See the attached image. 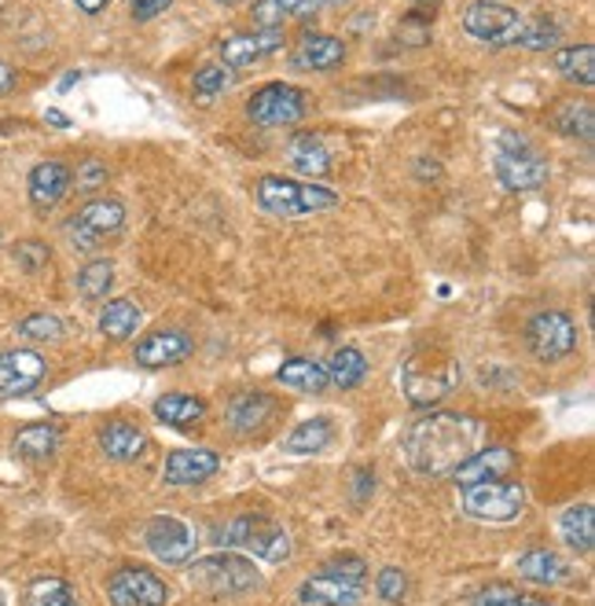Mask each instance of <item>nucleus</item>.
<instances>
[{"mask_svg": "<svg viewBox=\"0 0 595 606\" xmlns=\"http://www.w3.org/2000/svg\"><path fill=\"white\" fill-rule=\"evenodd\" d=\"M481 438H486V427L478 419L456 416V412H433L405 430L401 452L416 474L441 478V474L456 471L471 452H478Z\"/></svg>", "mask_w": 595, "mask_h": 606, "instance_id": "f257e3e1", "label": "nucleus"}, {"mask_svg": "<svg viewBox=\"0 0 595 606\" xmlns=\"http://www.w3.org/2000/svg\"><path fill=\"white\" fill-rule=\"evenodd\" d=\"M191 353V335L180 328H163L155 335H147L136 346V364L144 368H174V364L188 360Z\"/></svg>", "mask_w": 595, "mask_h": 606, "instance_id": "6ab92c4d", "label": "nucleus"}, {"mask_svg": "<svg viewBox=\"0 0 595 606\" xmlns=\"http://www.w3.org/2000/svg\"><path fill=\"white\" fill-rule=\"evenodd\" d=\"M419 4H427V0H419ZM430 4H438V0H430Z\"/></svg>", "mask_w": 595, "mask_h": 606, "instance_id": "6e6d98bb", "label": "nucleus"}, {"mask_svg": "<svg viewBox=\"0 0 595 606\" xmlns=\"http://www.w3.org/2000/svg\"><path fill=\"white\" fill-rule=\"evenodd\" d=\"M70 180H78V191H96L107 185V166L99 158H85L78 174H70Z\"/></svg>", "mask_w": 595, "mask_h": 606, "instance_id": "c03bdc74", "label": "nucleus"}, {"mask_svg": "<svg viewBox=\"0 0 595 606\" xmlns=\"http://www.w3.org/2000/svg\"><path fill=\"white\" fill-rule=\"evenodd\" d=\"M110 283H115V265H110V261H88V265L78 272L74 287H78V295L82 298L99 301V298H107Z\"/></svg>", "mask_w": 595, "mask_h": 606, "instance_id": "e433bc0d", "label": "nucleus"}, {"mask_svg": "<svg viewBox=\"0 0 595 606\" xmlns=\"http://www.w3.org/2000/svg\"><path fill=\"white\" fill-rule=\"evenodd\" d=\"M221 467V456L214 449H177L169 452L166 467H163V482L166 485H199L206 478H214Z\"/></svg>", "mask_w": 595, "mask_h": 606, "instance_id": "a211bd4d", "label": "nucleus"}, {"mask_svg": "<svg viewBox=\"0 0 595 606\" xmlns=\"http://www.w3.org/2000/svg\"><path fill=\"white\" fill-rule=\"evenodd\" d=\"M144 544L151 548L158 562L166 566H180L191 559L195 551V530L185 519H174V514H158L144 525Z\"/></svg>", "mask_w": 595, "mask_h": 606, "instance_id": "f8f14e48", "label": "nucleus"}, {"mask_svg": "<svg viewBox=\"0 0 595 606\" xmlns=\"http://www.w3.org/2000/svg\"><path fill=\"white\" fill-rule=\"evenodd\" d=\"M284 26L276 29H247V34H231L221 40V63L228 70H239V67H250V63H261V59L276 56L279 48H284Z\"/></svg>", "mask_w": 595, "mask_h": 606, "instance_id": "2eb2a0df", "label": "nucleus"}, {"mask_svg": "<svg viewBox=\"0 0 595 606\" xmlns=\"http://www.w3.org/2000/svg\"><path fill=\"white\" fill-rule=\"evenodd\" d=\"M276 379L284 382L290 390H301V393H324L331 382H328V368L320 360H309V357H290L284 360V368L276 371Z\"/></svg>", "mask_w": 595, "mask_h": 606, "instance_id": "c85d7f7f", "label": "nucleus"}, {"mask_svg": "<svg viewBox=\"0 0 595 606\" xmlns=\"http://www.w3.org/2000/svg\"><path fill=\"white\" fill-rule=\"evenodd\" d=\"M214 4H225V8H231V4H239V0H214Z\"/></svg>", "mask_w": 595, "mask_h": 606, "instance_id": "864d4df0", "label": "nucleus"}, {"mask_svg": "<svg viewBox=\"0 0 595 606\" xmlns=\"http://www.w3.org/2000/svg\"><path fill=\"white\" fill-rule=\"evenodd\" d=\"M559 533H562V540H567L573 551L588 555L595 548V511L588 508V503H578V508L562 511Z\"/></svg>", "mask_w": 595, "mask_h": 606, "instance_id": "473e14b6", "label": "nucleus"}, {"mask_svg": "<svg viewBox=\"0 0 595 606\" xmlns=\"http://www.w3.org/2000/svg\"><path fill=\"white\" fill-rule=\"evenodd\" d=\"M140 306L133 298H115V301H107L104 312H99V331L110 338V342H126L133 331L140 328Z\"/></svg>", "mask_w": 595, "mask_h": 606, "instance_id": "7c9ffc66", "label": "nucleus"}, {"mask_svg": "<svg viewBox=\"0 0 595 606\" xmlns=\"http://www.w3.org/2000/svg\"><path fill=\"white\" fill-rule=\"evenodd\" d=\"M309 96L301 93L298 85H287V81H269L261 85L247 104V118L261 129H287L298 126L306 118Z\"/></svg>", "mask_w": 595, "mask_h": 606, "instance_id": "1a4fd4ad", "label": "nucleus"}, {"mask_svg": "<svg viewBox=\"0 0 595 606\" xmlns=\"http://www.w3.org/2000/svg\"><path fill=\"white\" fill-rule=\"evenodd\" d=\"M45 121H48V126H59V129H70V118L63 115V110H48V115H45Z\"/></svg>", "mask_w": 595, "mask_h": 606, "instance_id": "8fccbe9b", "label": "nucleus"}, {"mask_svg": "<svg viewBox=\"0 0 595 606\" xmlns=\"http://www.w3.org/2000/svg\"><path fill=\"white\" fill-rule=\"evenodd\" d=\"M0 606H8V599H4V595H0Z\"/></svg>", "mask_w": 595, "mask_h": 606, "instance_id": "5fc2aeb1", "label": "nucleus"}, {"mask_svg": "<svg viewBox=\"0 0 595 606\" xmlns=\"http://www.w3.org/2000/svg\"><path fill=\"white\" fill-rule=\"evenodd\" d=\"M287 166L295 169L298 177L320 180L331 174V151L320 136L298 133V136H290V144H287Z\"/></svg>", "mask_w": 595, "mask_h": 606, "instance_id": "412c9836", "label": "nucleus"}, {"mask_svg": "<svg viewBox=\"0 0 595 606\" xmlns=\"http://www.w3.org/2000/svg\"><path fill=\"white\" fill-rule=\"evenodd\" d=\"M492 174L508 191H537L548 185L551 169L548 158L526 136L500 129L497 140H492Z\"/></svg>", "mask_w": 595, "mask_h": 606, "instance_id": "7ed1b4c3", "label": "nucleus"}, {"mask_svg": "<svg viewBox=\"0 0 595 606\" xmlns=\"http://www.w3.org/2000/svg\"><path fill=\"white\" fill-rule=\"evenodd\" d=\"M349 0H320V8H346Z\"/></svg>", "mask_w": 595, "mask_h": 606, "instance_id": "3c124183", "label": "nucleus"}, {"mask_svg": "<svg viewBox=\"0 0 595 606\" xmlns=\"http://www.w3.org/2000/svg\"><path fill=\"white\" fill-rule=\"evenodd\" d=\"M522 23H526V15L514 4H503V0H471L467 12H463V29H467L474 40L492 45V48L514 45Z\"/></svg>", "mask_w": 595, "mask_h": 606, "instance_id": "6e6552de", "label": "nucleus"}, {"mask_svg": "<svg viewBox=\"0 0 595 606\" xmlns=\"http://www.w3.org/2000/svg\"><path fill=\"white\" fill-rule=\"evenodd\" d=\"M276 412V401L269 397V393L261 390H247V393H236V397L228 401V427L236 433H254L269 423V416Z\"/></svg>", "mask_w": 595, "mask_h": 606, "instance_id": "4be33fe9", "label": "nucleus"}, {"mask_svg": "<svg viewBox=\"0 0 595 606\" xmlns=\"http://www.w3.org/2000/svg\"><path fill=\"white\" fill-rule=\"evenodd\" d=\"M99 449H104L107 460H118V463H129V460H140L147 449V438L144 430L133 427L129 419H110L99 427Z\"/></svg>", "mask_w": 595, "mask_h": 606, "instance_id": "5701e85b", "label": "nucleus"}, {"mask_svg": "<svg viewBox=\"0 0 595 606\" xmlns=\"http://www.w3.org/2000/svg\"><path fill=\"white\" fill-rule=\"evenodd\" d=\"M74 4L82 8L85 15H99V12L107 8V0H74Z\"/></svg>", "mask_w": 595, "mask_h": 606, "instance_id": "09e8293b", "label": "nucleus"}, {"mask_svg": "<svg viewBox=\"0 0 595 606\" xmlns=\"http://www.w3.org/2000/svg\"><path fill=\"white\" fill-rule=\"evenodd\" d=\"M342 59H346V45H342V40H338L335 34H320V29H306V34L298 37L290 63H295L298 70H317V74H328V70L342 67Z\"/></svg>", "mask_w": 595, "mask_h": 606, "instance_id": "dca6fc26", "label": "nucleus"}, {"mask_svg": "<svg viewBox=\"0 0 595 606\" xmlns=\"http://www.w3.org/2000/svg\"><path fill=\"white\" fill-rule=\"evenodd\" d=\"M555 70H559L567 81H578V85L592 88L595 85V45H570L555 52Z\"/></svg>", "mask_w": 595, "mask_h": 606, "instance_id": "2f4dec72", "label": "nucleus"}, {"mask_svg": "<svg viewBox=\"0 0 595 606\" xmlns=\"http://www.w3.org/2000/svg\"><path fill=\"white\" fill-rule=\"evenodd\" d=\"M331 438H335L331 419H324V416L306 419L284 438V452H290V456H312V452H324L331 444Z\"/></svg>", "mask_w": 595, "mask_h": 606, "instance_id": "cd10ccee", "label": "nucleus"}, {"mask_svg": "<svg viewBox=\"0 0 595 606\" xmlns=\"http://www.w3.org/2000/svg\"><path fill=\"white\" fill-rule=\"evenodd\" d=\"M231 81H236V70H228L225 63H210L195 74V99L199 104H214L231 88Z\"/></svg>", "mask_w": 595, "mask_h": 606, "instance_id": "c9c22d12", "label": "nucleus"}, {"mask_svg": "<svg viewBox=\"0 0 595 606\" xmlns=\"http://www.w3.org/2000/svg\"><path fill=\"white\" fill-rule=\"evenodd\" d=\"M376 589H379V595H382V599H386V603H401V599H405L408 581H405V573H401L397 566H386V570L379 573Z\"/></svg>", "mask_w": 595, "mask_h": 606, "instance_id": "a18cd8bd", "label": "nucleus"}, {"mask_svg": "<svg viewBox=\"0 0 595 606\" xmlns=\"http://www.w3.org/2000/svg\"><path fill=\"white\" fill-rule=\"evenodd\" d=\"M324 573H328V578H338V581L365 584V578H368V562L357 559V555H338V559L324 562Z\"/></svg>", "mask_w": 595, "mask_h": 606, "instance_id": "79ce46f5", "label": "nucleus"}, {"mask_svg": "<svg viewBox=\"0 0 595 606\" xmlns=\"http://www.w3.org/2000/svg\"><path fill=\"white\" fill-rule=\"evenodd\" d=\"M328 368V382L331 387H338V390H353V387H360L368 376V357L360 349H353V346H342L331 353V360L324 364Z\"/></svg>", "mask_w": 595, "mask_h": 606, "instance_id": "c756f323", "label": "nucleus"}, {"mask_svg": "<svg viewBox=\"0 0 595 606\" xmlns=\"http://www.w3.org/2000/svg\"><path fill=\"white\" fill-rule=\"evenodd\" d=\"M26 606H78V595L67 581L59 578H41L29 584L26 592Z\"/></svg>", "mask_w": 595, "mask_h": 606, "instance_id": "4c0bfd02", "label": "nucleus"}, {"mask_svg": "<svg viewBox=\"0 0 595 606\" xmlns=\"http://www.w3.org/2000/svg\"><path fill=\"white\" fill-rule=\"evenodd\" d=\"M474 606H555V603L540 599V595L519 592V589H511V584H489L486 592H478Z\"/></svg>", "mask_w": 595, "mask_h": 606, "instance_id": "ea45409f", "label": "nucleus"}, {"mask_svg": "<svg viewBox=\"0 0 595 606\" xmlns=\"http://www.w3.org/2000/svg\"><path fill=\"white\" fill-rule=\"evenodd\" d=\"M519 578L529 581V584H544V589H551V584H562L570 581V562L559 559L555 551H544V548H533L526 555H519Z\"/></svg>", "mask_w": 595, "mask_h": 606, "instance_id": "a878e982", "label": "nucleus"}, {"mask_svg": "<svg viewBox=\"0 0 595 606\" xmlns=\"http://www.w3.org/2000/svg\"><path fill=\"white\" fill-rule=\"evenodd\" d=\"M320 0H258L254 4V29H276L284 19H312L320 15Z\"/></svg>", "mask_w": 595, "mask_h": 606, "instance_id": "bb28decb", "label": "nucleus"}, {"mask_svg": "<svg viewBox=\"0 0 595 606\" xmlns=\"http://www.w3.org/2000/svg\"><path fill=\"white\" fill-rule=\"evenodd\" d=\"M74 81H78V70H74V74H67L63 81H59V88H63V93H67V88L74 85Z\"/></svg>", "mask_w": 595, "mask_h": 606, "instance_id": "603ef678", "label": "nucleus"}, {"mask_svg": "<svg viewBox=\"0 0 595 606\" xmlns=\"http://www.w3.org/2000/svg\"><path fill=\"white\" fill-rule=\"evenodd\" d=\"M555 129L567 136H592L595 129V110L588 99H567L559 110H555Z\"/></svg>", "mask_w": 595, "mask_h": 606, "instance_id": "f704fd0d", "label": "nucleus"}, {"mask_svg": "<svg viewBox=\"0 0 595 606\" xmlns=\"http://www.w3.org/2000/svg\"><path fill=\"white\" fill-rule=\"evenodd\" d=\"M298 599L317 603V606H360L365 589L353 581H338V578H328V573H317V578H309L298 589Z\"/></svg>", "mask_w": 595, "mask_h": 606, "instance_id": "b1692460", "label": "nucleus"}, {"mask_svg": "<svg viewBox=\"0 0 595 606\" xmlns=\"http://www.w3.org/2000/svg\"><path fill=\"white\" fill-rule=\"evenodd\" d=\"M122 225H126V202L122 199H93L70 217L67 239L74 242V250L88 254V250L99 247V239L115 236Z\"/></svg>", "mask_w": 595, "mask_h": 606, "instance_id": "9b49d317", "label": "nucleus"}, {"mask_svg": "<svg viewBox=\"0 0 595 606\" xmlns=\"http://www.w3.org/2000/svg\"><path fill=\"white\" fill-rule=\"evenodd\" d=\"M59 449V427L52 423H29L15 433V456L23 460H48Z\"/></svg>", "mask_w": 595, "mask_h": 606, "instance_id": "72a5a7b5", "label": "nucleus"}, {"mask_svg": "<svg viewBox=\"0 0 595 606\" xmlns=\"http://www.w3.org/2000/svg\"><path fill=\"white\" fill-rule=\"evenodd\" d=\"M522 508H526V489H522V482L497 478V482H478L463 489V511L478 522H492V525L514 522L522 514Z\"/></svg>", "mask_w": 595, "mask_h": 606, "instance_id": "0eeeda50", "label": "nucleus"}, {"mask_svg": "<svg viewBox=\"0 0 595 606\" xmlns=\"http://www.w3.org/2000/svg\"><path fill=\"white\" fill-rule=\"evenodd\" d=\"M254 202L272 217H309L320 210H335L338 195L324 185H312V180L269 174L254 185Z\"/></svg>", "mask_w": 595, "mask_h": 606, "instance_id": "f03ea898", "label": "nucleus"}, {"mask_svg": "<svg viewBox=\"0 0 595 606\" xmlns=\"http://www.w3.org/2000/svg\"><path fill=\"white\" fill-rule=\"evenodd\" d=\"M169 4H174V0H129L136 23H151V19H158L163 12H169Z\"/></svg>", "mask_w": 595, "mask_h": 606, "instance_id": "49530a36", "label": "nucleus"}, {"mask_svg": "<svg viewBox=\"0 0 595 606\" xmlns=\"http://www.w3.org/2000/svg\"><path fill=\"white\" fill-rule=\"evenodd\" d=\"M26 188H29V202H34L37 210H52L56 202L74 188V180H70V169L63 162H37V166L29 169Z\"/></svg>", "mask_w": 595, "mask_h": 606, "instance_id": "aec40b11", "label": "nucleus"}, {"mask_svg": "<svg viewBox=\"0 0 595 606\" xmlns=\"http://www.w3.org/2000/svg\"><path fill=\"white\" fill-rule=\"evenodd\" d=\"M15 70L12 67H8V63H0V96H8V93H12V88H15Z\"/></svg>", "mask_w": 595, "mask_h": 606, "instance_id": "de8ad7c7", "label": "nucleus"}, {"mask_svg": "<svg viewBox=\"0 0 595 606\" xmlns=\"http://www.w3.org/2000/svg\"><path fill=\"white\" fill-rule=\"evenodd\" d=\"M15 261H19V269H26V272H41L48 261H52V254H48V247L45 242H37V239H23L15 247Z\"/></svg>", "mask_w": 595, "mask_h": 606, "instance_id": "37998d69", "label": "nucleus"}, {"mask_svg": "<svg viewBox=\"0 0 595 606\" xmlns=\"http://www.w3.org/2000/svg\"><path fill=\"white\" fill-rule=\"evenodd\" d=\"M559 37H562V29L555 23H548V19H526L514 45L529 48V52H548V48L559 45Z\"/></svg>", "mask_w": 595, "mask_h": 606, "instance_id": "58836bf2", "label": "nucleus"}, {"mask_svg": "<svg viewBox=\"0 0 595 606\" xmlns=\"http://www.w3.org/2000/svg\"><path fill=\"white\" fill-rule=\"evenodd\" d=\"M48 376V364L34 349H4L0 353V397H23L37 390Z\"/></svg>", "mask_w": 595, "mask_h": 606, "instance_id": "4468645a", "label": "nucleus"}, {"mask_svg": "<svg viewBox=\"0 0 595 606\" xmlns=\"http://www.w3.org/2000/svg\"><path fill=\"white\" fill-rule=\"evenodd\" d=\"M511 467H514V452L508 449V444H489V449L471 452V456L452 471V478H456L460 489H467V485H478V482L508 478Z\"/></svg>", "mask_w": 595, "mask_h": 606, "instance_id": "f3484780", "label": "nucleus"}, {"mask_svg": "<svg viewBox=\"0 0 595 606\" xmlns=\"http://www.w3.org/2000/svg\"><path fill=\"white\" fill-rule=\"evenodd\" d=\"M526 346L540 364H559L578 349V323L567 312L548 309L526 323Z\"/></svg>", "mask_w": 595, "mask_h": 606, "instance_id": "9d476101", "label": "nucleus"}, {"mask_svg": "<svg viewBox=\"0 0 595 606\" xmlns=\"http://www.w3.org/2000/svg\"><path fill=\"white\" fill-rule=\"evenodd\" d=\"M221 544L225 548L250 551L254 559L265 562H284L290 555V537L279 522L265 519V514H239L221 530Z\"/></svg>", "mask_w": 595, "mask_h": 606, "instance_id": "423d86ee", "label": "nucleus"}, {"mask_svg": "<svg viewBox=\"0 0 595 606\" xmlns=\"http://www.w3.org/2000/svg\"><path fill=\"white\" fill-rule=\"evenodd\" d=\"M19 335L29 342H59L63 338V320L48 317V312H34V317H26L19 323Z\"/></svg>", "mask_w": 595, "mask_h": 606, "instance_id": "a19ab883", "label": "nucleus"}, {"mask_svg": "<svg viewBox=\"0 0 595 606\" xmlns=\"http://www.w3.org/2000/svg\"><path fill=\"white\" fill-rule=\"evenodd\" d=\"M110 606H166L169 589L151 570H136V566H122L115 578L107 581Z\"/></svg>", "mask_w": 595, "mask_h": 606, "instance_id": "ddd939ff", "label": "nucleus"}, {"mask_svg": "<svg viewBox=\"0 0 595 606\" xmlns=\"http://www.w3.org/2000/svg\"><path fill=\"white\" fill-rule=\"evenodd\" d=\"M401 387L412 404H438L460 387V364L445 349H419L401 368Z\"/></svg>", "mask_w": 595, "mask_h": 606, "instance_id": "20e7f679", "label": "nucleus"}, {"mask_svg": "<svg viewBox=\"0 0 595 606\" xmlns=\"http://www.w3.org/2000/svg\"><path fill=\"white\" fill-rule=\"evenodd\" d=\"M151 412H155V419L166 423V427L188 430L206 419V401L195 397V393H163Z\"/></svg>", "mask_w": 595, "mask_h": 606, "instance_id": "393cba45", "label": "nucleus"}, {"mask_svg": "<svg viewBox=\"0 0 595 606\" xmlns=\"http://www.w3.org/2000/svg\"><path fill=\"white\" fill-rule=\"evenodd\" d=\"M191 589H199L203 595H243L254 592L261 584V573L254 570V562L243 559V555L231 551H217L206 555V559H195L188 570Z\"/></svg>", "mask_w": 595, "mask_h": 606, "instance_id": "39448f33", "label": "nucleus"}]
</instances>
